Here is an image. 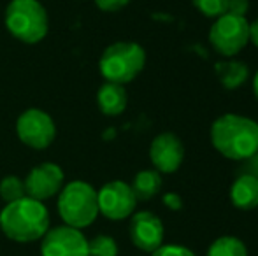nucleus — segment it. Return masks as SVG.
<instances>
[{"mask_svg": "<svg viewBox=\"0 0 258 256\" xmlns=\"http://www.w3.org/2000/svg\"><path fill=\"white\" fill-rule=\"evenodd\" d=\"M249 11V0H228L227 13L235 14V16H244Z\"/></svg>", "mask_w": 258, "mask_h": 256, "instance_id": "nucleus-24", "label": "nucleus"}, {"mask_svg": "<svg viewBox=\"0 0 258 256\" xmlns=\"http://www.w3.org/2000/svg\"><path fill=\"white\" fill-rule=\"evenodd\" d=\"M228 198L239 211L258 209V179L249 174H237L230 186Z\"/></svg>", "mask_w": 258, "mask_h": 256, "instance_id": "nucleus-13", "label": "nucleus"}, {"mask_svg": "<svg viewBox=\"0 0 258 256\" xmlns=\"http://www.w3.org/2000/svg\"><path fill=\"white\" fill-rule=\"evenodd\" d=\"M99 214L111 221H121L136 212L137 198L132 192V186L125 181H109L97 192Z\"/></svg>", "mask_w": 258, "mask_h": 256, "instance_id": "nucleus-8", "label": "nucleus"}, {"mask_svg": "<svg viewBox=\"0 0 258 256\" xmlns=\"http://www.w3.org/2000/svg\"><path fill=\"white\" fill-rule=\"evenodd\" d=\"M41 256H88V240L79 228H49L41 240Z\"/></svg>", "mask_w": 258, "mask_h": 256, "instance_id": "nucleus-9", "label": "nucleus"}, {"mask_svg": "<svg viewBox=\"0 0 258 256\" xmlns=\"http://www.w3.org/2000/svg\"><path fill=\"white\" fill-rule=\"evenodd\" d=\"M213 147L232 161H244L258 149V123L242 114H223L211 125Z\"/></svg>", "mask_w": 258, "mask_h": 256, "instance_id": "nucleus-1", "label": "nucleus"}, {"mask_svg": "<svg viewBox=\"0 0 258 256\" xmlns=\"http://www.w3.org/2000/svg\"><path fill=\"white\" fill-rule=\"evenodd\" d=\"M58 214L63 225L72 228H86L99 216L97 190L86 181H71L58 193Z\"/></svg>", "mask_w": 258, "mask_h": 256, "instance_id": "nucleus-4", "label": "nucleus"}, {"mask_svg": "<svg viewBox=\"0 0 258 256\" xmlns=\"http://www.w3.org/2000/svg\"><path fill=\"white\" fill-rule=\"evenodd\" d=\"M23 181L27 197L44 202L48 198L56 197L61 192L65 185V174L60 165L53 163V161H44L32 168Z\"/></svg>", "mask_w": 258, "mask_h": 256, "instance_id": "nucleus-11", "label": "nucleus"}, {"mask_svg": "<svg viewBox=\"0 0 258 256\" xmlns=\"http://www.w3.org/2000/svg\"><path fill=\"white\" fill-rule=\"evenodd\" d=\"M239 174H249L258 179V149L248 158V160L242 161V167L239 168Z\"/></svg>", "mask_w": 258, "mask_h": 256, "instance_id": "nucleus-23", "label": "nucleus"}, {"mask_svg": "<svg viewBox=\"0 0 258 256\" xmlns=\"http://www.w3.org/2000/svg\"><path fill=\"white\" fill-rule=\"evenodd\" d=\"M150 160L160 174H174L184 161L183 140L172 132H162L150 144Z\"/></svg>", "mask_w": 258, "mask_h": 256, "instance_id": "nucleus-12", "label": "nucleus"}, {"mask_svg": "<svg viewBox=\"0 0 258 256\" xmlns=\"http://www.w3.org/2000/svg\"><path fill=\"white\" fill-rule=\"evenodd\" d=\"M128 95L123 84L105 81L97 92V106L105 116H119L126 109Z\"/></svg>", "mask_w": 258, "mask_h": 256, "instance_id": "nucleus-14", "label": "nucleus"}, {"mask_svg": "<svg viewBox=\"0 0 258 256\" xmlns=\"http://www.w3.org/2000/svg\"><path fill=\"white\" fill-rule=\"evenodd\" d=\"M253 95H255V99L258 102V70L255 72V75H253Z\"/></svg>", "mask_w": 258, "mask_h": 256, "instance_id": "nucleus-27", "label": "nucleus"}, {"mask_svg": "<svg viewBox=\"0 0 258 256\" xmlns=\"http://www.w3.org/2000/svg\"><path fill=\"white\" fill-rule=\"evenodd\" d=\"M214 72L221 86L228 92L239 90L249 79V67L241 60H223L214 63Z\"/></svg>", "mask_w": 258, "mask_h": 256, "instance_id": "nucleus-15", "label": "nucleus"}, {"mask_svg": "<svg viewBox=\"0 0 258 256\" xmlns=\"http://www.w3.org/2000/svg\"><path fill=\"white\" fill-rule=\"evenodd\" d=\"M130 4V0H95V6L104 13H116L121 11L123 7H126Z\"/></svg>", "mask_w": 258, "mask_h": 256, "instance_id": "nucleus-22", "label": "nucleus"}, {"mask_svg": "<svg viewBox=\"0 0 258 256\" xmlns=\"http://www.w3.org/2000/svg\"><path fill=\"white\" fill-rule=\"evenodd\" d=\"M146 67V51L134 41H118L104 49L99 70L107 82H132Z\"/></svg>", "mask_w": 258, "mask_h": 256, "instance_id": "nucleus-3", "label": "nucleus"}, {"mask_svg": "<svg viewBox=\"0 0 258 256\" xmlns=\"http://www.w3.org/2000/svg\"><path fill=\"white\" fill-rule=\"evenodd\" d=\"M249 42L258 49V18L253 23H249Z\"/></svg>", "mask_w": 258, "mask_h": 256, "instance_id": "nucleus-26", "label": "nucleus"}, {"mask_svg": "<svg viewBox=\"0 0 258 256\" xmlns=\"http://www.w3.org/2000/svg\"><path fill=\"white\" fill-rule=\"evenodd\" d=\"M27 197V190H25V181L16 176H7L0 181V198L6 204L11 202L21 200Z\"/></svg>", "mask_w": 258, "mask_h": 256, "instance_id": "nucleus-18", "label": "nucleus"}, {"mask_svg": "<svg viewBox=\"0 0 258 256\" xmlns=\"http://www.w3.org/2000/svg\"><path fill=\"white\" fill-rule=\"evenodd\" d=\"M209 42L223 58L239 55L249 44V21L244 16L225 13L214 20L209 30Z\"/></svg>", "mask_w": 258, "mask_h": 256, "instance_id": "nucleus-6", "label": "nucleus"}, {"mask_svg": "<svg viewBox=\"0 0 258 256\" xmlns=\"http://www.w3.org/2000/svg\"><path fill=\"white\" fill-rule=\"evenodd\" d=\"M256 123H258V121H256Z\"/></svg>", "mask_w": 258, "mask_h": 256, "instance_id": "nucleus-28", "label": "nucleus"}, {"mask_svg": "<svg viewBox=\"0 0 258 256\" xmlns=\"http://www.w3.org/2000/svg\"><path fill=\"white\" fill-rule=\"evenodd\" d=\"M151 256H197L190 247L179 246V244H163L158 249L153 251Z\"/></svg>", "mask_w": 258, "mask_h": 256, "instance_id": "nucleus-21", "label": "nucleus"}, {"mask_svg": "<svg viewBox=\"0 0 258 256\" xmlns=\"http://www.w3.org/2000/svg\"><path fill=\"white\" fill-rule=\"evenodd\" d=\"M0 230L7 239L20 244L41 240L49 230V212L44 202L25 197L6 204L0 211Z\"/></svg>", "mask_w": 258, "mask_h": 256, "instance_id": "nucleus-2", "label": "nucleus"}, {"mask_svg": "<svg viewBox=\"0 0 258 256\" xmlns=\"http://www.w3.org/2000/svg\"><path fill=\"white\" fill-rule=\"evenodd\" d=\"M88 256H118V244L111 235H97L88 240Z\"/></svg>", "mask_w": 258, "mask_h": 256, "instance_id": "nucleus-19", "label": "nucleus"}, {"mask_svg": "<svg viewBox=\"0 0 258 256\" xmlns=\"http://www.w3.org/2000/svg\"><path fill=\"white\" fill-rule=\"evenodd\" d=\"M207 256H249L244 240L235 235H221L211 242Z\"/></svg>", "mask_w": 258, "mask_h": 256, "instance_id": "nucleus-17", "label": "nucleus"}, {"mask_svg": "<svg viewBox=\"0 0 258 256\" xmlns=\"http://www.w3.org/2000/svg\"><path fill=\"white\" fill-rule=\"evenodd\" d=\"M16 133L25 146L41 151L53 144L56 137V125L46 111L32 107L20 114L16 121Z\"/></svg>", "mask_w": 258, "mask_h": 256, "instance_id": "nucleus-7", "label": "nucleus"}, {"mask_svg": "<svg viewBox=\"0 0 258 256\" xmlns=\"http://www.w3.org/2000/svg\"><path fill=\"white\" fill-rule=\"evenodd\" d=\"M162 202L167 209H170V211H181V209H183V198H181L179 193H174V192L165 193L162 198Z\"/></svg>", "mask_w": 258, "mask_h": 256, "instance_id": "nucleus-25", "label": "nucleus"}, {"mask_svg": "<svg viewBox=\"0 0 258 256\" xmlns=\"http://www.w3.org/2000/svg\"><path fill=\"white\" fill-rule=\"evenodd\" d=\"M191 4L202 16L211 20L223 16L228 9V0H191Z\"/></svg>", "mask_w": 258, "mask_h": 256, "instance_id": "nucleus-20", "label": "nucleus"}, {"mask_svg": "<svg viewBox=\"0 0 258 256\" xmlns=\"http://www.w3.org/2000/svg\"><path fill=\"white\" fill-rule=\"evenodd\" d=\"M130 186L137 202H148L162 192V174L155 168H144L137 172Z\"/></svg>", "mask_w": 258, "mask_h": 256, "instance_id": "nucleus-16", "label": "nucleus"}, {"mask_svg": "<svg viewBox=\"0 0 258 256\" xmlns=\"http://www.w3.org/2000/svg\"><path fill=\"white\" fill-rule=\"evenodd\" d=\"M6 27L18 41L37 44L48 35L49 18L37 0H11L6 9Z\"/></svg>", "mask_w": 258, "mask_h": 256, "instance_id": "nucleus-5", "label": "nucleus"}, {"mask_svg": "<svg viewBox=\"0 0 258 256\" xmlns=\"http://www.w3.org/2000/svg\"><path fill=\"white\" fill-rule=\"evenodd\" d=\"M128 237L137 249L144 251V253H153L160 246H163L165 226L155 212H134L128 223Z\"/></svg>", "mask_w": 258, "mask_h": 256, "instance_id": "nucleus-10", "label": "nucleus"}]
</instances>
